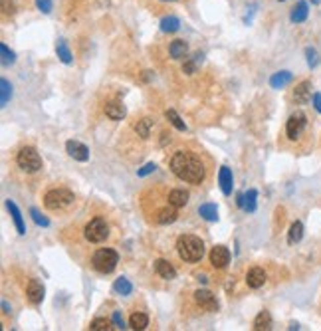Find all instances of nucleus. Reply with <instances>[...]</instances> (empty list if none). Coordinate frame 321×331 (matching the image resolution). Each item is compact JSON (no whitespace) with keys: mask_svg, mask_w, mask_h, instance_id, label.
<instances>
[{"mask_svg":"<svg viewBox=\"0 0 321 331\" xmlns=\"http://www.w3.org/2000/svg\"><path fill=\"white\" fill-rule=\"evenodd\" d=\"M168 167H170V171L177 179L188 182V184H200L206 177V169H204L200 155L192 153V151L181 149L173 153Z\"/></svg>","mask_w":321,"mask_h":331,"instance_id":"nucleus-1","label":"nucleus"},{"mask_svg":"<svg viewBox=\"0 0 321 331\" xmlns=\"http://www.w3.org/2000/svg\"><path fill=\"white\" fill-rule=\"evenodd\" d=\"M177 252L183 262H188V264L200 262L204 256V242L195 234H183L177 240Z\"/></svg>","mask_w":321,"mask_h":331,"instance_id":"nucleus-2","label":"nucleus"},{"mask_svg":"<svg viewBox=\"0 0 321 331\" xmlns=\"http://www.w3.org/2000/svg\"><path fill=\"white\" fill-rule=\"evenodd\" d=\"M74 200H76V196L72 191H68V189H52V191H48L46 195H44V206H46L48 211H66V209H70L72 204H74Z\"/></svg>","mask_w":321,"mask_h":331,"instance_id":"nucleus-3","label":"nucleus"},{"mask_svg":"<svg viewBox=\"0 0 321 331\" xmlns=\"http://www.w3.org/2000/svg\"><path fill=\"white\" fill-rule=\"evenodd\" d=\"M119 264V254L113 248H99L92 256V266L93 270H97L99 274H111Z\"/></svg>","mask_w":321,"mask_h":331,"instance_id":"nucleus-4","label":"nucleus"},{"mask_svg":"<svg viewBox=\"0 0 321 331\" xmlns=\"http://www.w3.org/2000/svg\"><path fill=\"white\" fill-rule=\"evenodd\" d=\"M83 236L92 244H101L109 236V224L103 216H93L88 224L83 226Z\"/></svg>","mask_w":321,"mask_h":331,"instance_id":"nucleus-5","label":"nucleus"},{"mask_svg":"<svg viewBox=\"0 0 321 331\" xmlns=\"http://www.w3.org/2000/svg\"><path fill=\"white\" fill-rule=\"evenodd\" d=\"M16 163L26 173H36L42 169V157L38 155V151L34 147H22L16 155Z\"/></svg>","mask_w":321,"mask_h":331,"instance_id":"nucleus-6","label":"nucleus"},{"mask_svg":"<svg viewBox=\"0 0 321 331\" xmlns=\"http://www.w3.org/2000/svg\"><path fill=\"white\" fill-rule=\"evenodd\" d=\"M306 123H307V117H306V113H302V111H295L290 119H288L286 133H288V137H290L291 141H295L297 137L302 135V131H304Z\"/></svg>","mask_w":321,"mask_h":331,"instance_id":"nucleus-7","label":"nucleus"},{"mask_svg":"<svg viewBox=\"0 0 321 331\" xmlns=\"http://www.w3.org/2000/svg\"><path fill=\"white\" fill-rule=\"evenodd\" d=\"M195 301H197L199 307L206 309V312H216L218 309V300H216V296H214L212 292H208V289H197L195 292Z\"/></svg>","mask_w":321,"mask_h":331,"instance_id":"nucleus-8","label":"nucleus"},{"mask_svg":"<svg viewBox=\"0 0 321 331\" xmlns=\"http://www.w3.org/2000/svg\"><path fill=\"white\" fill-rule=\"evenodd\" d=\"M177 216H179L177 206H173L168 200L165 206H161V209H157V211L153 212V218L157 224H173V222L177 220Z\"/></svg>","mask_w":321,"mask_h":331,"instance_id":"nucleus-9","label":"nucleus"},{"mask_svg":"<svg viewBox=\"0 0 321 331\" xmlns=\"http://www.w3.org/2000/svg\"><path fill=\"white\" fill-rule=\"evenodd\" d=\"M210 264L216 270H222L230 264V250L226 246H214L210 250Z\"/></svg>","mask_w":321,"mask_h":331,"instance_id":"nucleus-10","label":"nucleus"},{"mask_svg":"<svg viewBox=\"0 0 321 331\" xmlns=\"http://www.w3.org/2000/svg\"><path fill=\"white\" fill-rule=\"evenodd\" d=\"M66 151H68V155H70L72 159H76L79 163H85V161L90 159V149H88L83 143L74 141V139H70V141L66 143Z\"/></svg>","mask_w":321,"mask_h":331,"instance_id":"nucleus-11","label":"nucleus"},{"mask_svg":"<svg viewBox=\"0 0 321 331\" xmlns=\"http://www.w3.org/2000/svg\"><path fill=\"white\" fill-rule=\"evenodd\" d=\"M44 294H46V289H44V284H42V282H38V280H30V282H28V286H26V298H28L30 303H34V305L42 303Z\"/></svg>","mask_w":321,"mask_h":331,"instance_id":"nucleus-12","label":"nucleus"},{"mask_svg":"<svg viewBox=\"0 0 321 331\" xmlns=\"http://www.w3.org/2000/svg\"><path fill=\"white\" fill-rule=\"evenodd\" d=\"M266 280H268V276H266L264 268H260V266H254L252 270H248V274H246V284H248V287H252V289L262 287L266 284Z\"/></svg>","mask_w":321,"mask_h":331,"instance_id":"nucleus-13","label":"nucleus"},{"mask_svg":"<svg viewBox=\"0 0 321 331\" xmlns=\"http://www.w3.org/2000/svg\"><path fill=\"white\" fill-rule=\"evenodd\" d=\"M256 198H258V193L254 191V189H250L248 193H244V195H238V206L242 209V211L246 212H254L256 211Z\"/></svg>","mask_w":321,"mask_h":331,"instance_id":"nucleus-14","label":"nucleus"},{"mask_svg":"<svg viewBox=\"0 0 321 331\" xmlns=\"http://www.w3.org/2000/svg\"><path fill=\"white\" fill-rule=\"evenodd\" d=\"M155 272L163 278V280H175L177 278V270H175V266L170 264V262H167V260H157L155 262Z\"/></svg>","mask_w":321,"mask_h":331,"instance_id":"nucleus-15","label":"nucleus"},{"mask_svg":"<svg viewBox=\"0 0 321 331\" xmlns=\"http://www.w3.org/2000/svg\"><path fill=\"white\" fill-rule=\"evenodd\" d=\"M218 182H220V191L224 195H230L232 193V187H234V179H232V171L228 167H220L218 171Z\"/></svg>","mask_w":321,"mask_h":331,"instance_id":"nucleus-16","label":"nucleus"},{"mask_svg":"<svg viewBox=\"0 0 321 331\" xmlns=\"http://www.w3.org/2000/svg\"><path fill=\"white\" fill-rule=\"evenodd\" d=\"M105 115L113 121H121L127 115V111H125V106H123L121 101H107Z\"/></svg>","mask_w":321,"mask_h":331,"instance_id":"nucleus-17","label":"nucleus"},{"mask_svg":"<svg viewBox=\"0 0 321 331\" xmlns=\"http://www.w3.org/2000/svg\"><path fill=\"white\" fill-rule=\"evenodd\" d=\"M6 209L10 211V216H12V220H14V226L16 230H18V234H26V224H24V218H22V212L18 211V206H16L12 200H6Z\"/></svg>","mask_w":321,"mask_h":331,"instance_id":"nucleus-18","label":"nucleus"},{"mask_svg":"<svg viewBox=\"0 0 321 331\" xmlns=\"http://www.w3.org/2000/svg\"><path fill=\"white\" fill-rule=\"evenodd\" d=\"M168 54H170L173 60H183V58H186V54H188V44L184 40H175V42H170V46H168Z\"/></svg>","mask_w":321,"mask_h":331,"instance_id":"nucleus-19","label":"nucleus"},{"mask_svg":"<svg viewBox=\"0 0 321 331\" xmlns=\"http://www.w3.org/2000/svg\"><path fill=\"white\" fill-rule=\"evenodd\" d=\"M309 97H311V81H302V84H297L295 90H293V99H295V104H306Z\"/></svg>","mask_w":321,"mask_h":331,"instance_id":"nucleus-20","label":"nucleus"},{"mask_svg":"<svg viewBox=\"0 0 321 331\" xmlns=\"http://www.w3.org/2000/svg\"><path fill=\"white\" fill-rule=\"evenodd\" d=\"M167 200L173 204V206L183 209V206H186V202H188V193H186L184 189H175V191H170V193H168Z\"/></svg>","mask_w":321,"mask_h":331,"instance_id":"nucleus-21","label":"nucleus"},{"mask_svg":"<svg viewBox=\"0 0 321 331\" xmlns=\"http://www.w3.org/2000/svg\"><path fill=\"white\" fill-rule=\"evenodd\" d=\"M199 214L204 218V220H208V222L218 220V209H216V204H212V202H204V204H200Z\"/></svg>","mask_w":321,"mask_h":331,"instance_id":"nucleus-22","label":"nucleus"},{"mask_svg":"<svg viewBox=\"0 0 321 331\" xmlns=\"http://www.w3.org/2000/svg\"><path fill=\"white\" fill-rule=\"evenodd\" d=\"M291 72H277L270 77V86L274 88V90H280V88H284V86H288L291 81Z\"/></svg>","mask_w":321,"mask_h":331,"instance_id":"nucleus-23","label":"nucleus"},{"mask_svg":"<svg viewBox=\"0 0 321 331\" xmlns=\"http://www.w3.org/2000/svg\"><path fill=\"white\" fill-rule=\"evenodd\" d=\"M272 327V316H270V312H260L256 319H254V329L256 331H266Z\"/></svg>","mask_w":321,"mask_h":331,"instance_id":"nucleus-24","label":"nucleus"},{"mask_svg":"<svg viewBox=\"0 0 321 331\" xmlns=\"http://www.w3.org/2000/svg\"><path fill=\"white\" fill-rule=\"evenodd\" d=\"M155 121L151 117H143L141 121H137V125H135V131H137V135L141 139H147V137L151 135V129H153Z\"/></svg>","mask_w":321,"mask_h":331,"instance_id":"nucleus-25","label":"nucleus"},{"mask_svg":"<svg viewBox=\"0 0 321 331\" xmlns=\"http://www.w3.org/2000/svg\"><path fill=\"white\" fill-rule=\"evenodd\" d=\"M129 325H131V329H135V331L145 329V327L149 325V316H147V314H143V312H137V314H133V316H131Z\"/></svg>","mask_w":321,"mask_h":331,"instance_id":"nucleus-26","label":"nucleus"},{"mask_svg":"<svg viewBox=\"0 0 321 331\" xmlns=\"http://www.w3.org/2000/svg\"><path fill=\"white\" fill-rule=\"evenodd\" d=\"M307 2H297V6L293 8V12H291V22H295V24H299V22H306L307 18Z\"/></svg>","mask_w":321,"mask_h":331,"instance_id":"nucleus-27","label":"nucleus"},{"mask_svg":"<svg viewBox=\"0 0 321 331\" xmlns=\"http://www.w3.org/2000/svg\"><path fill=\"white\" fill-rule=\"evenodd\" d=\"M304 238V224L297 220L290 226V234H288V242L290 244H297V242Z\"/></svg>","mask_w":321,"mask_h":331,"instance_id":"nucleus-28","label":"nucleus"},{"mask_svg":"<svg viewBox=\"0 0 321 331\" xmlns=\"http://www.w3.org/2000/svg\"><path fill=\"white\" fill-rule=\"evenodd\" d=\"M179 26H181V22H179L177 16H165V18L161 20V30L168 32V34L179 30Z\"/></svg>","mask_w":321,"mask_h":331,"instance_id":"nucleus-29","label":"nucleus"},{"mask_svg":"<svg viewBox=\"0 0 321 331\" xmlns=\"http://www.w3.org/2000/svg\"><path fill=\"white\" fill-rule=\"evenodd\" d=\"M0 106H8V101H10V97H12V86H10V81L8 79H2L0 81Z\"/></svg>","mask_w":321,"mask_h":331,"instance_id":"nucleus-30","label":"nucleus"},{"mask_svg":"<svg viewBox=\"0 0 321 331\" xmlns=\"http://www.w3.org/2000/svg\"><path fill=\"white\" fill-rule=\"evenodd\" d=\"M56 52H58V58H60L63 64H72V61H74V56H72L70 48H68V44H66L63 40H60V42H58V46H56Z\"/></svg>","mask_w":321,"mask_h":331,"instance_id":"nucleus-31","label":"nucleus"},{"mask_svg":"<svg viewBox=\"0 0 321 331\" xmlns=\"http://www.w3.org/2000/svg\"><path fill=\"white\" fill-rule=\"evenodd\" d=\"M165 117L170 121V125H175L179 131H186V125H184V121L179 117V113L175 111V109H167L165 111Z\"/></svg>","mask_w":321,"mask_h":331,"instance_id":"nucleus-32","label":"nucleus"},{"mask_svg":"<svg viewBox=\"0 0 321 331\" xmlns=\"http://www.w3.org/2000/svg\"><path fill=\"white\" fill-rule=\"evenodd\" d=\"M113 287H115V292L121 294V296H129V294L133 292V286H131V282H129L127 278H117Z\"/></svg>","mask_w":321,"mask_h":331,"instance_id":"nucleus-33","label":"nucleus"},{"mask_svg":"<svg viewBox=\"0 0 321 331\" xmlns=\"http://www.w3.org/2000/svg\"><path fill=\"white\" fill-rule=\"evenodd\" d=\"M202 60V54H200V52H197V54H195V56H192V58H190V60H186L184 61V66H183V72L184 74H195V72H197V68H199V61Z\"/></svg>","mask_w":321,"mask_h":331,"instance_id":"nucleus-34","label":"nucleus"},{"mask_svg":"<svg viewBox=\"0 0 321 331\" xmlns=\"http://www.w3.org/2000/svg\"><path fill=\"white\" fill-rule=\"evenodd\" d=\"M0 56H2V66H12L16 61V54L12 50H8L6 44H0Z\"/></svg>","mask_w":321,"mask_h":331,"instance_id":"nucleus-35","label":"nucleus"},{"mask_svg":"<svg viewBox=\"0 0 321 331\" xmlns=\"http://www.w3.org/2000/svg\"><path fill=\"white\" fill-rule=\"evenodd\" d=\"M90 329L92 331H109V329H113V327H111V321H109V319H105V317H97V319H93L92 321Z\"/></svg>","mask_w":321,"mask_h":331,"instance_id":"nucleus-36","label":"nucleus"},{"mask_svg":"<svg viewBox=\"0 0 321 331\" xmlns=\"http://www.w3.org/2000/svg\"><path fill=\"white\" fill-rule=\"evenodd\" d=\"M306 56H307V66H309V68H315V66L319 64V60H317V52H315L313 48H307Z\"/></svg>","mask_w":321,"mask_h":331,"instance_id":"nucleus-37","label":"nucleus"},{"mask_svg":"<svg viewBox=\"0 0 321 331\" xmlns=\"http://www.w3.org/2000/svg\"><path fill=\"white\" fill-rule=\"evenodd\" d=\"M2 2V12L6 16H12L14 14V10H16V6H14V2L12 0H0Z\"/></svg>","mask_w":321,"mask_h":331,"instance_id":"nucleus-38","label":"nucleus"},{"mask_svg":"<svg viewBox=\"0 0 321 331\" xmlns=\"http://www.w3.org/2000/svg\"><path fill=\"white\" fill-rule=\"evenodd\" d=\"M36 6H38V10H42L44 14H50V12H52V0H36Z\"/></svg>","mask_w":321,"mask_h":331,"instance_id":"nucleus-39","label":"nucleus"},{"mask_svg":"<svg viewBox=\"0 0 321 331\" xmlns=\"http://www.w3.org/2000/svg\"><path fill=\"white\" fill-rule=\"evenodd\" d=\"M30 214H32V218H34V222H36V224L48 226V218H44V216H42V214L38 212V209H32Z\"/></svg>","mask_w":321,"mask_h":331,"instance_id":"nucleus-40","label":"nucleus"},{"mask_svg":"<svg viewBox=\"0 0 321 331\" xmlns=\"http://www.w3.org/2000/svg\"><path fill=\"white\" fill-rule=\"evenodd\" d=\"M155 169H157V167H155V163H149V165H145L143 169H139V171H137V177H147L149 173H153Z\"/></svg>","mask_w":321,"mask_h":331,"instance_id":"nucleus-41","label":"nucleus"},{"mask_svg":"<svg viewBox=\"0 0 321 331\" xmlns=\"http://www.w3.org/2000/svg\"><path fill=\"white\" fill-rule=\"evenodd\" d=\"M113 323H115V327L117 329H123L125 327V323H123V317L119 312H113Z\"/></svg>","mask_w":321,"mask_h":331,"instance_id":"nucleus-42","label":"nucleus"},{"mask_svg":"<svg viewBox=\"0 0 321 331\" xmlns=\"http://www.w3.org/2000/svg\"><path fill=\"white\" fill-rule=\"evenodd\" d=\"M313 107L321 113V93H315V95H313Z\"/></svg>","mask_w":321,"mask_h":331,"instance_id":"nucleus-43","label":"nucleus"},{"mask_svg":"<svg viewBox=\"0 0 321 331\" xmlns=\"http://www.w3.org/2000/svg\"><path fill=\"white\" fill-rule=\"evenodd\" d=\"M2 309H4V314H10V307H8L6 301H2Z\"/></svg>","mask_w":321,"mask_h":331,"instance_id":"nucleus-44","label":"nucleus"},{"mask_svg":"<svg viewBox=\"0 0 321 331\" xmlns=\"http://www.w3.org/2000/svg\"><path fill=\"white\" fill-rule=\"evenodd\" d=\"M151 72H143V79H145V81H149V79H151Z\"/></svg>","mask_w":321,"mask_h":331,"instance_id":"nucleus-45","label":"nucleus"},{"mask_svg":"<svg viewBox=\"0 0 321 331\" xmlns=\"http://www.w3.org/2000/svg\"><path fill=\"white\" fill-rule=\"evenodd\" d=\"M161 2H177V0H161Z\"/></svg>","mask_w":321,"mask_h":331,"instance_id":"nucleus-46","label":"nucleus"}]
</instances>
